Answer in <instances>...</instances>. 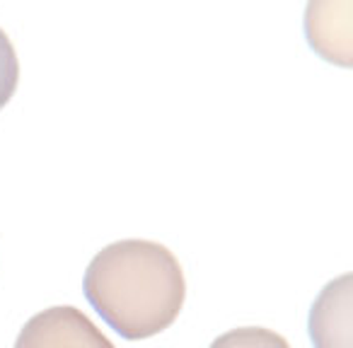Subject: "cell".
Returning <instances> with one entry per match:
<instances>
[{"label":"cell","instance_id":"6da1fadb","mask_svg":"<svg viewBox=\"0 0 353 348\" xmlns=\"http://www.w3.org/2000/svg\"><path fill=\"white\" fill-rule=\"evenodd\" d=\"M85 295L102 319L128 341L165 331L184 307V271L167 247L121 240L90 261Z\"/></svg>","mask_w":353,"mask_h":348},{"label":"cell","instance_id":"3957f363","mask_svg":"<svg viewBox=\"0 0 353 348\" xmlns=\"http://www.w3.org/2000/svg\"><path fill=\"white\" fill-rule=\"evenodd\" d=\"M317 348H351V276L329 283L310 314Z\"/></svg>","mask_w":353,"mask_h":348},{"label":"cell","instance_id":"5b68a950","mask_svg":"<svg viewBox=\"0 0 353 348\" xmlns=\"http://www.w3.org/2000/svg\"><path fill=\"white\" fill-rule=\"evenodd\" d=\"M20 80V61H17L15 46L10 37L0 30V109L12 99Z\"/></svg>","mask_w":353,"mask_h":348},{"label":"cell","instance_id":"7a4b0ae2","mask_svg":"<svg viewBox=\"0 0 353 348\" xmlns=\"http://www.w3.org/2000/svg\"><path fill=\"white\" fill-rule=\"evenodd\" d=\"M15 348H117L88 314L59 305L34 314L22 327Z\"/></svg>","mask_w":353,"mask_h":348},{"label":"cell","instance_id":"277c9868","mask_svg":"<svg viewBox=\"0 0 353 348\" xmlns=\"http://www.w3.org/2000/svg\"><path fill=\"white\" fill-rule=\"evenodd\" d=\"M211 348H290L281 334L269 331L261 327H245V329H232L218 336L211 343Z\"/></svg>","mask_w":353,"mask_h":348}]
</instances>
